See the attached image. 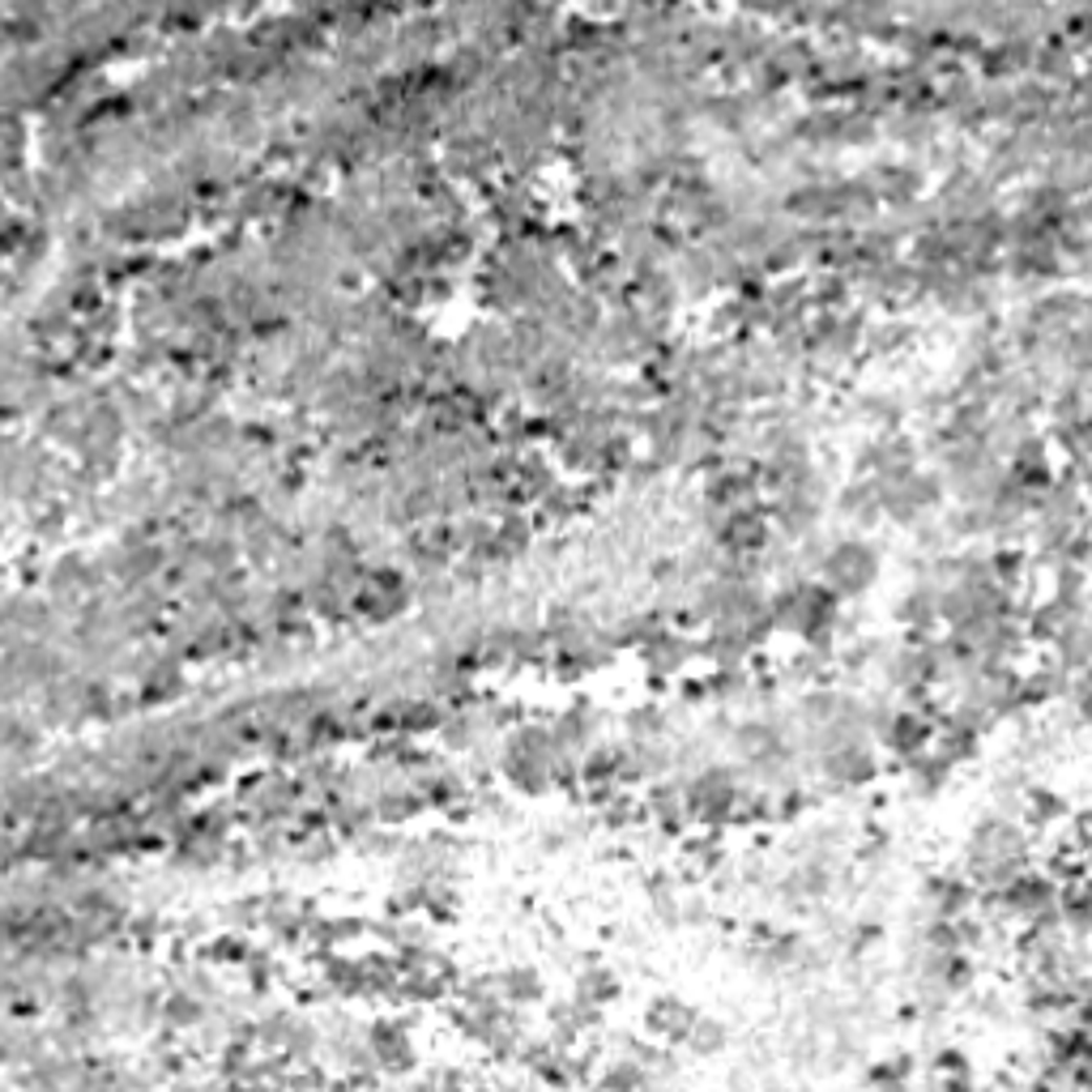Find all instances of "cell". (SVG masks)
I'll list each match as a JSON object with an SVG mask.
<instances>
[{
  "label": "cell",
  "instance_id": "obj_1",
  "mask_svg": "<svg viewBox=\"0 0 1092 1092\" xmlns=\"http://www.w3.org/2000/svg\"><path fill=\"white\" fill-rule=\"evenodd\" d=\"M823 590L832 594H866L879 576V551L871 542H837L823 555Z\"/></svg>",
  "mask_w": 1092,
  "mask_h": 1092
},
{
  "label": "cell",
  "instance_id": "obj_2",
  "mask_svg": "<svg viewBox=\"0 0 1092 1092\" xmlns=\"http://www.w3.org/2000/svg\"><path fill=\"white\" fill-rule=\"evenodd\" d=\"M823 773L837 781V786H862V781H871L875 773H879V764H875V755H871V747L866 743H858V738H841V743H832L828 751H823Z\"/></svg>",
  "mask_w": 1092,
  "mask_h": 1092
},
{
  "label": "cell",
  "instance_id": "obj_3",
  "mask_svg": "<svg viewBox=\"0 0 1092 1092\" xmlns=\"http://www.w3.org/2000/svg\"><path fill=\"white\" fill-rule=\"evenodd\" d=\"M691 1020H695V1011H691L683 999H675V994L654 999L649 1011H645V1024H649V1029L662 1033V1037H670V1042H683V1037H687Z\"/></svg>",
  "mask_w": 1092,
  "mask_h": 1092
},
{
  "label": "cell",
  "instance_id": "obj_4",
  "mask_svg": "<svg viewBox=\"0 0 1092 1092\" xmlns=\"http://www.w3.org/2000/svg\"><path fill=\"white\" fill-rule=\"evenodd\" d=\"M687 662H691V645H687V640H679V636H666V631H658V636H649V640H645V666H649L658 679H670V675H679Z\"/></svg>",
  "mask_w": 1092,
  "mask_h": 1092
},
{
  "label": "cell",
  "instance_id": "obj_5",
  "mask_svg": "<svg viewBox=\"0 0 1092 1092\" xmlns=\"http://www.w3.org/2000/svg\"><path fill=\"white\" fill-rule=\"evenodd\" d=\"M879 734H883V743H887L896 755H914V751L926 747V738H930V722H922L918 713H892L887 726H883Z\"/></svg>",
  "mask_w": 1092,
  "mask_h": 1092
},
{
  "label": "cell",
  "instance_id": "obj_6",
  "mask_svg": "<svg viewBox=\"0 0 1092 1092\" xmlns=\"http://www.w3.org/2000/svg\"><path fill=\"white\" fill-rule=\"evenodd\" d=\"M935 615H939V594H935L930 585H914V590L901 598V606H896V619L909 623V627H926Z\"/></svg>",
  "mask_w": 1092,
  "mask_h": 1092
},
{
  "label": "cell",
  "instance_id": "obj_7",
  "mask_svg": "<svg viewBox=\"0 0 1092 1092\" xmlns=\"http://www.w3.org/2000/svg\"><path fill=\"white\" fill-rule=\"evenodd\" d=\"M163 1020L171 1029H192V1024L206 1020V1007H201V994L197 990H171V999L163 1003Z\"/></svg>",
  "mask_w": 1092,
  "mask_h": 1092
},
{
  "label": "cell",
  "instance_id": "obj_8",
  "mask_svg": "<svg viewBox=\"0 0 1092 1092\" xmlns=\"http://www.w3.org/2000/svg\"><path fill=\"white\" fill-rule=\"evenodd\" d=\"M499 994L512 999V1003H534V999L542 994V978L521 965V969H512V973L499 978Z\"/></svg>",
  "mask_w": 1092,
  "mask_h": 1092
},
{
  "label": "cell",
  "instance_id": "obj_9",
  "mask_svg": "<svg viewBox=\"0 0 1092 1092\" xmlns=\"http://www.w3.org/2000/svg\"><path fill=\"white\" fill-rule=\"evenodd\" d=\"M683 1042H687V1046H691L695 1054H713V1050H722V1042H726V1029H722V1020H709V1015H695Z\"/></svg>",
  "mask_w": 1092,
  "mask_h": 1092
},
{
  "label": "cell",
  "instance_id": "obj_10",
  "mask_svg": "<svg viewBox=\"0 0 1092 1092\" xmlns=\"http://www.w3.org/2000/svg\"><path fill=\"white\" fill-rule=\"evenodd\" d=\"M576 986H581V1003H606V999L619 990V986H615V978H611L606 969H598V965H590V969L581 973V982H576Z\"/></svg>",
  "mask_w": 1092,
  "mask_h": 1092
},
{
  "label": "cell",
  "instance_id": "obj_11",
  "mask_svg": "<svg viewBox=\"0 0 1092 1092\" xmlns=\"http://www.w3.org/2000/svg\"><path fill=\"white\" fill-rule=\"evenodd\" d=\"M905 342H909V325H901V320L871 329V346H875V350H901Z\"/></svg>",
  "mask_w": 1092,
  "mask_h": 1092
}]
</instances>
